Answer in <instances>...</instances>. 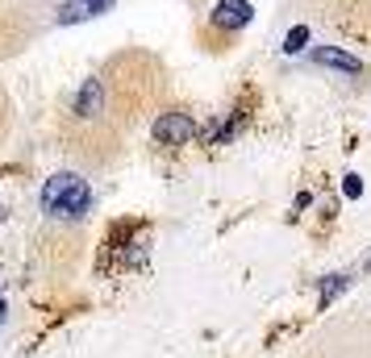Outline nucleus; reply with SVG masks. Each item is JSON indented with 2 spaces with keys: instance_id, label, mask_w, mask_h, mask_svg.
Returning <instances> with one entry per match:
<instances>
[{
  "instance_id": "0eeeda50",
  "label": "nucleus",
  "mask_w": 371,
  "mask_h": 358,
  "mask_svg": "<svg viewBox=\"0 0 371 358\" xmlns=\"http://www.w3.org/2000/svg\"><path fill=\"white\" fill-rule=\"evenodd\" d=\"M301 50H309V25H292L284 38V54H301Z\"/></svg>"
},
{
  "instance_id": "7ed1b4c3",
  "label": "nucleus",
  "mask_w": 371,
  "mask_h": 358,
  "mask_svg": "<svg viewBox=\"0 0 371 358\" xmlns=\"http://www.w3.org/2000/svg\"><path fill=\"white\" fill-rule=\"evenodd\" d=\"M255 21V4L251 0H217L213 13H209V25L221 29V33H238Z\"/></svg>"
},
{
  "instance_id": "20e7f679",
  "label": "nucleus",
  "mask_w": 371,
  "mask_h": 358,
  "mask_svg": "<svg viewBox=\"0 0 371 358\" xmlns=\"http://www.w3.org/2000/svg\"><path fill=\"white\" fill-rule=\"evenodd\" d=\"M309 58H313L317 67H330V71H338V75H351V79L368 71V63H363L359 54L342 50V46H313V50H309Z\"/></svg>"
},
{
  "instance_id": "f257e3e1",
  "label": "nucleus",
  "mask_w": 371,
  "mask_h": 358,
  "mask_svg": "<svg viewBox=\"0 0 371 358\" xmlns=\"http://www.w3.org/2000/svg\"><path fill=\"white\" fill-rule=\"evenodd\" d=\"M38 204L50 221H84L92 213V188L84 175L75 171H54L42 192H38Z\"/></svg>"
},
{
  "instance_id": "9d476101",
  "label": "nucleus",
  "mask_w": 371,
  "mask_h": 358,
  "mask_svg": "<svg viewBox=\"0 0 371 358\" xmlns=\"http://www.w3.org/2000/svg\"><path fill=\"white\" fill-rule=\"evenodd\" d=\"M4 317H8V304H4V296H0V325H4Z\"/></svg>"
},
{
  "instance_id": "f8f14e48",
  "label": "nucleus",
  "mask_w": 371,
  "mask_h": 358,
  "mask_svg": "<svg viewBox=\"0 0 371 358\" xmlns=\"http://www.w3.org/2000/svg\"><path fill=\"white\" fill-rule=\"evenodd\" d=\"M368 271H371V263H368Z\"/></svg>"
},
{
  "instance_id": "1a4fd4ad",
  "label": "nucleus",
  "mask_w": 371,
  "mask_h": 358,
  "mask_svg": "<svg viewBox=\"0 0 371 358\" xmlns=\"http://www.w3.org/2000/svg\"><path fill=\"white\" fill-rule=\"evenodd\" d=\"M342 196H347V200H359V196H363V179H359V175H347Z\"/></svg>"
},
{
  "instance_id": "39448f33",
  "label": "nucleus",
  "mask_w": 371,
  "mask_h": 358,
  "mask_svg": "<svg viewBox=\"0 0 371 358\" xmlns=\"http://www.w3.org/2000/svg\"><path fill=\"white\" fill-rule=\"evenodd\" d=\"M71 113H75L79 121H92V117H100V113H104V83H100L96 75H88V79L79 83Z\"/></svg>"
},
{
  "instance_id": "9b49d317",
  "label": "nucleus",
  "mask_w": 371,
  "mask_h": 358,
  "mask_svg": "<svg viewBox=\"0 0 371 358\" xmlns=\"http://www.w3.org/2000/svg\"><path fill=\"white\" fill-rule=\"evenodd\" d=\"M4 217H8V213H4V209H0V225H4Z\"/></svg>"
},
{
  "instance_id": "f03ea898",
  "label": "nucleus",
  "mask_w": 371,
  "mask_h": 358,
  "mask_svg": "<svg viewBox=\"0 0 371 358\" xmlns=\"http://www.w3.org/2000/svg\"><path fill=\"white\" fill-rule=\"evenodd\" d=\"M196 138V117L192 113H184V108H171V113H159V121H155V142L159 146H188Z\"/></svg>"
},
{
  "instance_id": "6e6552de",
  "label": "nucleus",
  "mask_w": 371,
  "mask_h": 358,
  "mask_svg": "<svg viewBox=\"0 0 371 358\" xmlns=\"http://www.w3.org/2000/svg\"><path fill=\"white\" fill-rule=\"evenodd\" d=\"M347 288H351V275H330V279L322 284V309H326V304H330L334 296H342Z\"/></svg>"
},
{
  "instance_id": "423d86ee",
  "label": "nucleus",
  "mask_w": 371,
  "mask_h": 358,
  "mask_svg": "<svg viewBox=\"0 0 371 358\" xmlns=\"http://www.w3.org/2000/svg\"><path fill=\"white\" fill-rule=\"evenodd\" d=\"M117 0H67L58 8V25H79V21H92V17H104Z\"/></svg>"
}]
</instances>
